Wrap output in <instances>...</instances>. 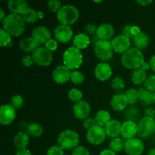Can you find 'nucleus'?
I'll return each mask as SVG.
<instances>
[{"label":"nucleus","instance_id":"nucleus-1","mask_svg":"<svg viewBox=\"0 0 155 155\" xmlns=\"http://www.w3.org/2000/svg\"><path fill=\"white\" fill-rule=\"evenodd\" d=\"M121 63L127 69L134 71L141 68L142 64L145 63V57L142 51L133 47L122 54Z\"/></svg>","mask_w":155,"mask_h":155},{"label":"nucleus","instance_id":"nucleus-2","mask_svg":"<svg viewBox=\"0 0 155 155\" xmlns=\"http://www.w3.org/2000/svg\"><path fill=\"white\" fill-rule=\"evenodd\" d=\"M2 28L12 36H20L25 30V22L21 15L16 14L7 15L2 21Z\"/></svg>","mask_w":155,"mask_h":155},{"label":"nucleus","instance_id":"nucleus-3","mask_svg":"<svg viewBox=\"0 0 155 155\" xmlns=\"http://www.w3.org/2000/svg\"><path fill=\"white\" fill-rule=\"evenodd\" d=\"M64 65L71 71H77L82 65L83 56L81 51L74 46L69 47L63 54Z\"/></svg>","mask_w":155,"mask_h":155},{"label":"nucleus","instance_id":"nucleus-4","mask_svg":"<svg viewBox=\"0 0 155 155\" xmlns=\"http://www.w3.org/2000/svg\"><path fill=\"white\" fill-rule=\"evenodd\" d=\"M80 136L76 131L72 130H66L59 134L58 138V144L63 150L75 149L79 146Z\"/></svg>","mask_w":155,"mask_h":155},{"label":"nucleus","instance_id":"nucleus-5","mask_svg":"<svg viewBox=\"0 0 155 155\" xmlns=\"http://www.w3.org/2000/svg\"><path fill=\"white\" fill-rule=\"evenodd\" d=\"M80 12L77 8L72 5H66L62 6L57 13V18L61 24L71 26L75 24L79 19Z\"/></svg>","mask_w":155,"mask_h":155},{"label":"nucleus","instance_id":"nucleus-6","mask_svg":"<svg viewBox=\"0 0 155 155\" xmlns=\"http://www.w3.org/2000/svg\"><path fill=\"white\" fill-rule=\"evenodd\" d=\"M94 51L96 57L100 60L107 61L113 58L114 49L111 42L107 40H99L94 45Z\"/></svg>","mask_w":155,"mask_h":155},{"label":"nucleus","instance_id":"nucleus-7","mask_svg":"<svg viewBox=\"0 0 155 155\" xmlns=\"http://www.w3.org/2000/svg\"><path fill=\"white\" fill-rule=\"evenodd\" d=\"M32 58L34 64L41 67H47L50 65L53 60V54L51 51L45 47L39 46L32 53Z\"/></svg>","mask_w":155,"mask_h":155},{"label":"nucleus","instance_id":"nucleus-8","mask_svg":"<svg viewBox=\"0 0 155 155\" xmlns=\"http://www.w3.org/2000/svg\"><path fill=\"white\" fill-rule=\"evenodd\" d=\"M154 119L144 117L137 124V135L141 139H148L154 133Z\"/></svg>","mask_w":155,"mask_h":155},{"label":"nucleus","instance_id":"nucleus-9","mask_svg":"<svg viewBox=\"0 0 155 155\" xmlns=\"http://www.w3.org/2000/svg\"><path fill=\"white\" fill-rule=\"evenodd\" d=\"M124 150L128 155H142L145 151V144L139 138H132L124 142Z\"/></svg>","mask_w":155,"mask_h":155},{"label":"nucleus","instance_id":"nucleus-10","mask_svg":"<svg viewBox=\"0 0 155 155\" xmlns=\"http://www.w3.org/2000/svg\"><path fill=\"white\" fill-rule=\"evenodd\" d=\"M107 134L104 127L95 126L90 130L87 131L86 139L88 142L93 145H99L105 141Z\"/></svg>","mask_w":155,"mask_h":155},{"label":"nucleus","instance_id":"nucleus-11","mask_svg":"<svg viewBox=\"0 0 155 155\" xmlns=\"http://www.w3.org/2000/svg\"><path fill=\"white\" fill-rule=\"evenodd\" d=\"M54 35L56 40L61 43H67L73 39L74 32L70 26L58 24L54 28Z\"/></svg>","mask_w":155,"mask_h":155},{"label":"nucleus","instance_id":"nucleus-12","mask_svg":"<svg viewBox=\"0 0 155 155\" xmlns=\"http://www.w3.org/2000/svg\"><path fill=\"white\" fill-rule=\"evenodd\" d=\"M111 45L114 52L124 54L130 48L131 40L121 34L112 39Z\"/></svg>","mask_w":155,"mask_h":155},{"label":"nucleus","instance_id":"nucleus-13","mask_svg":"<svg viewBox=\"0 0 155 155\" xmlns=\"http://www.w3.org/2000/svg\"><path fill=\"white\" fill-rule=\"evenodd\" d=\"M73 113L76 118L78 120H83L89 118L91 114V106L86 101H80L74 104L73 107Z\"/></svg>","mask_w":155,"mask_h":155},{"label":"nucleus","instance_id":"nucleus-14","mask_svg":"<svg viewBox=\"0 0 155 155\" xmlns=\"http://www.w3.org/2000/svg\"><path fill=\"white\" fill-rule=\"evenodd\" d=\"M72 71L65 65H60L56 67L52 72V79L55 83L64 84L71 80Z\"/></svg>","mask_w":155,"mask_h":155},{"label":"nucleus","instance_id":"nucleus-15","mask_svg":"<svg viewBox=\"0 0 155 155\" xmlns=\"http://www.w3.org/2000/svg\"><path fill=\"white\" fill-rule=\"evenodd\" d=\"M112 68L109 64L106 62H100L96 65L94 71L95 77L97 80L101 82H105L110 78L112 75Z\"/></svg>","mask_w":155,"mask_h":155},{"label":"nucleus","instance_id":"nucleus-16","mask_svg":"<svg viewBox=\"0 0 155 155\" xmlns=\"http://www.w3.org/2000/svg\"><path fill=\"white\" fill-rule=\"evenodd\" d=\"M16 117V110L10 104H4L0 108V123L8 126L13 123Z\"/></svg>","mask_w":155,"mask_h":155},{"label":"nucleus","instance_id":"nucleus-17","mask_svg":"<svg viewBox=\"0 0 155 155\" xmlns=\"http://www.w3.org/2000/svg\"><path fill=\"white\" fill-rule=\"evenodd\" d=\"M51 33L48 28L45 26H39L35 27L32 31V37L39 44H45L51 39Z\"/></svg>","mask_w":155,"mask_h":155},{"label":"nucleus","instance_id":"nucleus-18","mask_svg":"<svg viewBox=\"0 0 155 155\" xmlns=\"http://www.w3.org/2000/svg\"><path fill=\"white\" fill-rule=\"evenodd\" d=\"M138 133L137 124L134 121L126 120L122 124L120 135L126 140L134 138Z\"/></svg>","mask_w":155,"mask_h":155},{"label":"nucleus","instance_id":"nucleus-19","mask_svg":"<svg viewBox=\"0 0 155 155\" xmlns=\"http://www.w3.org/2000/svg\"><path fill=\"white\" fill-rule=\"evenodd\" d=\"M129 104L127 98L124 93H116L110 100V106L115 111H123L127 108Z\"/></svg>","mask_w":155,"mask_h":155},{"label":"nucleus","instance_id":"nucleus-20","mask_svg":"<svg viewBox=\"0 0 155 155\" xmlns=\"http://www.w3.org/2000/svg\"><path fill=\"white\" fill-rule=\"evenodd\" d=\"M114 27L110 24H102L98 27L96 36L100 40L109 41L114 35Z\"/></svg>","mask_w":155,"mask_h":155},{"label":"nucleus","instance_id":"nucleus-21","mask_svg":"<svg viewBox=\"0 0 155 155\" xmlns=\"http://www.w3.org/2000/svg\"><path fill=\"white\" fill-rule=\"evenodd\" d=\"M122 124L117 120H111L107 125L104 127L107 136L114 139L117 138L121 133Z\"/></svg>","mask_w":155,"mask_h":155},{"label":"nucleus","instance_id":"nucleus-22","mask_svg":"<svg viewBox=\"0 0 155 155\" xmlns=\"http://www.w3.org/2000/svg\"><path fill=\"white\" fill-rule=\"evenodd\" d=\"M133 42L135 48L142 51L149 46L151 39L148 34L143 33V32H141L139 34L133 38Z\"/></svg>","mask_w":155,"mask_h":155},{"label":"nucleus","instance_id":"nucleus-23","mask_svg":"<svg viewBox=\"0 0 155 155\" xmlns=\"http://www.w3.org/2000/svg\"><path fill=\"white\" fill-rule=\"evenodd\" d=\"M39 46L40 44L33 37H24L20 41V48L24 52H33Z\"/></svg>","mask_w":155,"mask_h":155},{"label":"nucleus","instance_id":"nucleus-24","mask_svg":"<svg viewBox=\"0 0 155 155\" xmlns=\"http://www.w3.org/2000/svg\"><path fill=\"white\" fill-rule=\"evenodd\" d=\"M8 8L12 14L21 15L27 8V2L25 0H9Z\"/></svg>","mask_w":155,"mask_h":155},{"label":"nucleus","instance_id":"nucleus-25","mask_svg":"<svg viewBox=\"0 0 155 155\" xmlns=\"http://www.w3.org/2000/svg\"><path fill=\"white\" fill-rule=\"evenodd\" d=\"M90 43V38L86 33H79V34L76 35L73 39L74 47L80 50V51L87 48Z\"/></svg>","mask_w":155,"mask_h":155},{"label":"nucleus","instance_id":"nucleus-26","mask_svg":"<svg viewBox=\"0 0 155 155\" xmlns=\"http://www.w3.org/2000/svg\"><path fill=\"white\" fill-rule=\"evenodd\" d=\"M30 142V136L26 132L21 131L14 139V145L18 150L26 149Z\"/></svg>","mask_w":155,"mask_h":155},{"label":"nucleus","instance_id":"nucleus-27","mask_svg":"<svg viewBox=\"0 0 155 155\" xmlns=\"http://www.w3.org/2000/svg\"><path fill=\"white\" fill-rule=\"evenodd\" d=\"M139 95V101L143 103L144 105H151L154 103V95L145 87H141L138 89Z\"/></svg>","mask_w":155,"mask_h":155},{"label":"nucleus","instance_id":"nucleus-28","mask_svg":"<svg viewBox=\"0 0 155 155\" xmlns=\"http://www.w3.org/2000/svg\"><path fill=\"white\" fill-rule=\"evenodd\" d=\"M95 120L97 123V125L101 127H104L111 120V117L109 111L104 110H100L95 114Z\"/></svg>","mask_w":155,"mask_h":155},{"label":"nucleus","instance_id":"nucleus-29","mask_svg":"<svg viewBox=\"0 0 155 155\" xmlns=\"http://www.w3.org/2000/svg\"><path fill=\"white\" fill-rule=\"evenodd\" d=\"M146 79V73L141 68L133 71V73L131 74V80L135 85L140 86V85L144 84Z\"/></svg>","mask_w":155,"mask_h":155},{"label":"nucleus","instance_id":"nucleus-30","mask_svg":"<svg viewBox=\"0 0 155 155\" xmlns=\"http://www.w3.org/2000/svg\"><path fill=\"white\" fill-rule=\"evenodd\" d=\"M124 117L126 120H131L136 123V121L140 120V111L135 106H130L124 110Z\"/></svg>","mask_w":155,"mask_h":155},{"label":"nucleus","instance_id":"nucleus-31","mask_svg":"<svg viewBox=\"0 0 155 155\" xmlns=\"http://www.w3.org/2000/svg\"><path fill=\"white\" fill-rule=\"evenodd\" d=\"M43 128L42 126L36 123H33V124H29L27 127L26 133L28 134L29 136L34 138L40 137L43 134Z\"/></svg>","mask_w":155,"mask_h":155},{"label":"nucleus","instance_id":"nucleus-32","mask_svg":"<svg viewBox=\"0 0 155 155\" xmlns=\"http://www.w3.org/2000/svg\"><path fill=\"white\" fill-rule=\"evenodd\" d=\"M21 16L24 21V22L29 23V24H34L38 20L37 12L32 8H27L21 14Z\"/></svg>","mask_w":155,"mask_h":155},{"label":"nucleus","instance_id":"nucleus-33","mask_svg":"<svg viewBox=\"0 0 155 155\" xmlns=\"http://www.w3.org/2000/svg\"><path fill=\"white\" fill-rule=\"evenodd\" d=\"M124 94L127 97L129 104H130V105L133 106V104H136L139 101V95L138 89H134V88H130V89L126 90Z\"/></svg>","mask_w":155,"mask_h":155},{"label":"nucleus","instance_id":"nucleus-34","mask_svg":"<svg viewBox=\"0 0 155 155\" xmlns=\"http://www.w3.org/2000/svg\"><path fill=\"white\" fill-rule=\"evenodd\" d=\"M110 86L116 93H122V91L125 88V82L121 77H115L112 79Z\"/></svg>","mask_w":155,"mask_h":155},{"label":"nucleus","instance_id":"nucleus-35","mask_svg":"<svg viewBox=\"0 0 155 155\" xmlns=\"http://www.w3.org/2000/svg\"><path fill=\"white\" fill-rule=\"evenodd\" d=\"M109 149L115 153L120 152L123 149H124V142L120 138H114L109 142Z\"/></svg>","mask_w":155,"mask_h":155},{"label":"nucleus","instance_id":"nucleus-36","mask_svg":"<svg viewBox=\"0 0 155 155\" xmlns=\"http://www.w3.org/2000/svg\"><path fill=\"white\" fill-rule=\"evenodd\" d=\"M12 43V35L4 28L0 30V45L1 47L8 46Z\"/></svg>","mask_w":155,"mask_h":155},{"label":"nucleus","instance_id":"nucleus-37","mask_svg":"<svg viewBox=\"0 0 155 155\" xmlns=\"http://www.w3.org/2000/svg\"><path fill=\"white\" fill-rule=\"evenodd\" d=\"M83 96V92L77 88H73L68 92V98L73 102L77 103L82 101Z\"/></svg>","mask_w":155,"mask_h":155},{"label":"nucleus","instance_id":"nucleus-38","mask_svg":"<svg viewBox=\"0 0 155 155\" xmlns=\"http://www.w3.org/2000/svg\"><path fill=\"white\" fill-rule=\"evenodd\" d=\"M85 76L82 72L79 71H73L71 72V81L74 85H80L84 82Z\"/></svg>","mask_w":155,"mask_h":155},{"label":"nucleus","instance_id":"nucleus-39","mask_svg":"<svg viewBox=\"0 0 155 155\" xmlns=\"http://www.w3.org/2000/svg\"><path fill=\"white\" fill-rule=\"evenodd\" d=\"M24 102V98L21 95H13L10 99V105H12L15 110H19L23 106Z\"/></svg>","mask_w":155,"mask_h":155},{"label":"nucleus","instance_id":"nucleus-40","mask_svg":"<svg viewBox=\"0 0 155 155\" xmlns=\"http://www.w3.org/2000/svg\"><path fill=\"white\" fill-rule=\"evenodd\" d=\"M48 9L52 13H58L61 8V3L58 0H50L47 2Z\"/></svg>","mask_w":155,"mask_h":155},{"label":"nucleus","instance_id":"nucleus-41","mask_svg":"<svg viewBox=\"0 0 155 155\" xmlns=\"http://www.w3.org/2000/svg\"><path fill=\"white\" fill-rule=\"evenodd\" d=\"M144 86L145 89L149 90L150 92H155V74H151L147 77Z\"/></svg>","mask_w":155,"mask_h":155},{"label":"nucleus","instance_id":"nucleus-42","mask_svg":"<svg viewBox=\"0 0 155 155\" xmlns=\"http://www.w3.org/2000/svg\"><path fill=\"white\" fill-rule=\"evenodd\" d=\"M85 32L86 33V34L88 36H96L97 33V30H98V27H96L95 24H92V23H89L87 24L85 26Z\"/></svg>","mask_w":155,"mask_h":155},{"label":"nucleus","instance_id":"nucleus-43","mask_svg":"<svg viewBox=\"0 0 155 155\" xmlns=\"http://www.w3.org/2000/svg\"><path fill=\"white\" fill-rule=\"evenodd\" d=\"M46 155H64V150L59 145H54L50 147L47 151Z\"/></svg>","mask_w":155,"mask_h":155},{"label":"nucleus","instance_id":"nucleus-44","mask_svg":"<svg viewBox=\"0 0 155 155\" xmlns=\"http://www.w3.org/2000/svg\"><path fill=\"white\" fill-rule=\"evenodd\" d=\"M83 128H84L85 130H87V131H89V130H90L91 129L93 128L94 127L97 126V123H96V121H95V118H89V117L83 121Z\"/></svg>","mask_w":155,"mask_h":155},{"label":"nucleus","instance_id":"nucleus-45","mask_svg":"<svg viewBox=\"0 0 155 155\" xmlns=\"http://www.w3.org/2000/svg\"><path fill=\"white\" fill-rule=\"evenodd\" d=\"M72 155H90V153L86 147L78 146L74 149Z\"/></svg>","mask_w":155,"mask_h":155},{"label":"nucleus","instance_id":"nucleus-46","mask_svg":"<svg viewBox=\"0 0 155 155\" xmlns=\"http://www.w3.org/2000/svg\"><path fill=\"white\" fill-rule=\"evenodd\" d=\"M45 48L49 50L50 51H55L58 48V42L56 39H50L48 42H46V43L45 44Z\"/></svg>","mask_w":155,"mask_h":155},{"label":"nucleus","instance_id":"nucleus-47","mask_svg":"<svg viewBox=\"0 0 155 155\" xmlns=\"http://www.w3.org/2000/svg\"><path fill=\"white\" fill-rule=\"evenodd\" d=\"M21 63H22L23 66H24L25 68H30V67L33 66L34 61H33L32 55H27L23 58L22 60H21Z\"/></svg>","mask_w":155,"mask_h":155},{"label":"nucleus","instance_id":"nucleus-48","mask_svg":"<svg viewBox=\"0 0 155 155\" xmlns=\"http://www.w3.org/2000/svg\"><path fill=\"white\" fill-rule=\"evenodd\" d=\"M132 28H133V26L132 25L125 26L122 30L123 36H126V37L129 38V39H133V32H132Z\"/></svg>","mask_w":155,"mask_h":155},{"label":"nucleus","instance_id":"nucleus-49","mask_svg":"<svg viewBox=\"0 0 155 155\" xmlns=\"http://www.w3.org/2000/svg\"><path fill=\"white\" fill-rule=\"evenodd\" d=\"M147 117L153 118L154 119L155 118V110L153 107H148L146 110H145V116Z\"/></svg>","mask_w":155,"mask_h":155},{"label":"nucleus","instance_id":"nucleus-50","mask_svg":"<svg viewBox=\"0 0 155 155\" xmlns=\"http://www.w3.org/2000/svg\"><path fill=\"white\" fill-rule=\"evenodd\" d=\"M15 155H32V154H31V152H30L28 149L26 148V149L18 150Z\"/></svg>","mask_w":155,"mask_h":155},{"label":"nucleus","instance_id":"nucleus-51","mask_svg":"<svg viewBox=\"0 0 155 155\" xmlns=\"http://www.w3.org/2000/svg\"><path fill=\"white\" fill-rule=\"evenodd\" d=\"M149 64H150V68H151V71L155 73V54L153 55L152 57L151 58L149 61Z\"/></svg>","mask_w":155,"mask_h":155},{"label":"nucleus","instance_id":"nucleus-52","mask_svg":"<svg viewBox=\"0 0 155 155\" xmlns=\"http://www.w3.org/2000/svg\"><path fill=\"white\" fill-rule=\"evenodd\" d=\"M136 2L141 6H147L149 4H151L152 1L151 0H137Z\"/></svg>","mask_w":155,"mask_h":155},{"label":"nucleus","instance_id":"nucleus-53","mask_svg":"<svg viewBox=\"0 0 155 155\" xmlns=\"http://www.w3.org/2000/svg\"><path fill=\"white\" fill-rule=\"evenodd\" d=\"M99 155H117L116 153L114 152L113 151H111L110 149L107 148V149H104L103 151H101Z\"/></svg>","mask_w":155,"mask_h":155},{"label":"nucleus","instance_id":"nucleus-54","mask_svg":"<svg viewBox=\"0 0 155 155\" xmlns=\"http://www.w3.org/2000/svg\"><path fill=\"white\" fill-rule=\"evenodd\" d=\"M132 32H133V37L136 36H137L138 34L141 33V30L139 27L137 26H133V28H132Z\"/></svg>","mask_w":155,"mask_h":155},{"label":"nucleus","instance_id":"nucleus-55","mask_svg":"<svg viewBox=\"0 0 155 155\" xmlns=\"http://www.w3.org/2000/svg\"><path fill=\"white\" fill-rule=\"evenodd\" d=\"M28 125L29 124H27L25 121H21V122L19 124V127H20V129L21 130V131L26 132Z\"/></svg>","mask_w":155,"mask_h":155},{"label":"nucleus","instance_id":"nucleus-56","mask_svg":"<svg viewBox=\"0 0 155 155\" xmlns=\"http://www.w3.org/2000/svg\"><path fill=\"white\" fill-rule=\"evenodd\" d=\"M141 69H142L143 71H145V72H146L147 71H148L149 69H151V68H150L149 62H145V63H144L143 64H142V66L141 67Z\"/></svg>","mask_w":155,"mask_h":155},{"label":"nucleus","instance_id":"nucleus-57","mask_svg":"<svg viewBox=\"0 0 155 155\" xmlns=\"http://www.w3.org/2000/svg\"><path fill=\"white\" fill-rule=\"evenodd\" d=\"M6 16H5V12L4 11H3L2 8H0V21L2 22L3 21L5 20V18Z\"/></svg>","mask_w":155,"mask_h":155},{"label":"nucleus","instance_id":"nucleus-58","mask_svg":"<svg viewBox=\"0 0 155 155\" xmlns=\"http://www.w3.org/2000/svg\"><path fill=\"white\" fill-rule=\"evenodd\" d=\"M37 16L38 19H42L44 18V16H45L44 12H42V11H39V12H37Z\"/></svg>","mask_w":155,"mask_h":155},{"label":"nucleus","instance_id":"nucleus-59","mask_svg":"<svg viewBox=\"0 0 155 155\" xmlns=\"http://www.w3.org/2000/svg\"><path fill=\"white\" fill-rule=\"evenodd\" d=\"M148 155H155V148H152V149L150 150L149 152H148Z\"/></svg>","mask_w":155,"mask_h":155},{"label":"nucleus","instance_id":"nucleus-60","mask_svg":"<svg viewBox=\"0 0 155 155\" xmlns=\"http://www.w3.org/2000/svg\"><path fill=\"white\" fill-rule=\"evenodd\" d=\"M153 95H154V102L155 103V92H153Z\"/></svg>","mask_w":155,"mask_h":155},{"label":"nucleus","instance_id":"nucleus-61","mask_svg":"<svg viewBox=\"0 0 155 155\" xmlns=\"http://www.w3.org/2000/svg\"><path fill=\"white\" fill-rule=\"evenodd\" d=\"M154 134H155V127H154Z\"/></svg>","mask_w":155,"mask_h":155},{"label":"nucleus","instance_id":"nucleus-62","mask_svg":"<svg viewBox=\"0 0 155 155\" xmlns=\"http://www.w3.org/2000/svg\"><path fill=\"white\" fill-rule=\"evenodd\" d=\"M64 155H66V154H64Z\"/></svg>","mask_w":155,"mask_h":155}]
</instances>
